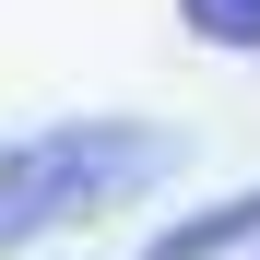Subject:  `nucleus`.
I'll use <instances>...</instances> for the list:
<instances>
[{
    "label": "nucleus",
    "mask_w": 260,
    "mask_h": 260,
    "mask_svg": "<svg viewBox=\"0 0 260 260\" xmlns=\"http://www.w3.org/2000/svg\"><path fill=\"white\" fill-rule=\"evenodd\" d=\"M166 166H178V130H154V118H71V130H48V142H24L0 166V248H24L48 225H83V213L154 189Z\"/></svg>",
    "instance_id": "f257e3e1"
},
{
    "label": "nucleus",
    "mask_w": 260,
    "mask_h": 260,
    "mask_svg": "<svg viewBox=\"0 0 260 260\" xmlns=\"http://www.w3.org/2000/svg\"><path fill=\"white\" fill-rule=\"evenodd\" d=\"M225 248H260V189L189 213V225H154V248H142V260H225Z\"/></svg>",
    "instance_id": "f03ea898"
},
{
    "label": "nucleus",
    "mask_w": 260,
    "mask_h": 260,
    "mask_svg": "<svg viewBox=\"0 0 260 260\" xmlns=\"http://www.w3.org/2000/svg\"><path fill=\"white\" fill-rule=\"evenodd\" d=\"M201 48H260V0H178Z\"/></svg>",
    "instance_id": "7ed1b4c3"
}]
</instances>
